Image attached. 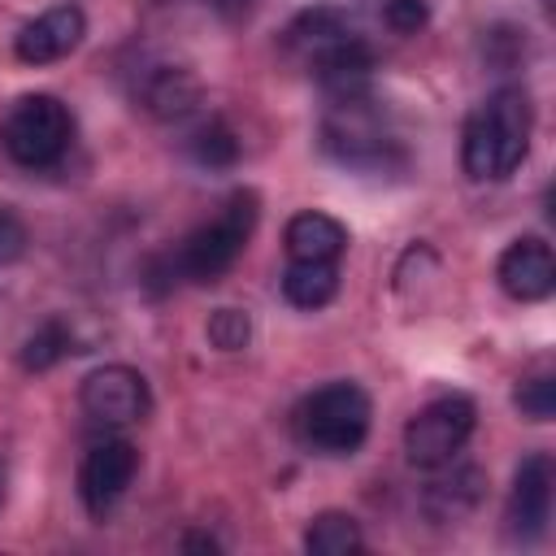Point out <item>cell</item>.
Instances as JSON below:
<instances>
[{"instance_id": "1", "label": "cell", "mask_w": 556, "mask_h": 556, "mask_svg": "<svg viewBox=\"0 0 556 556\" xmlns=\"http://www.w3.org/2000/svg\"><path fill=\"white\" fill-rule=\"evenodd\" d=\"M534 104L521 87H495L465 122L460 165L473 182H504L530 152Z\"/></svg>"}, {"instance_id": "2", "label": "cell", "mask_w": 556, "mask_h": 556, "mask_svg": "<svg viewBox=\"0 0 556 556\" xmlns=\"http://www.w3.org/2000/svg\"><path fill=\"white\" fill-rule=\"evenodd\" d=\"M256 217H261L256 191H248V187H243V191H230L226 204H222L204 226H195V230L165 256L169 278H174V282L187 278V282H200V287L217 282V278L239 261V252L248 248V239H252V230H256Z\"/></svg>"}, {"instance_id": "3", "label": "cell", "mask_w": 556, "mask_h": 556, "mask_svg": "<svg viewBox=\"0 0 556 556\" xmlns=\"http://www.w3.org/2000/svg\"><path fill=\"white\" fill-rule=\"evenodd\" d=\"M374 404L356 382H326L295 408V434L317 456H352L369 434Z\"/></svg>"}, {"instance_id": "4", "label": "cell", "mask_w": 556, "mask_h": 556, "mask_svg": "<svg viewBox=\"0 0 556 556\" xmlns=\"http://www.w3.org/2000/svg\"><path fill=\"white\" fill-rule=\"evenodd\" d=\"M70 139H74V117L48 91L22 96L4 113V122H0V143H4V152L22 169H48V165H56L70 152Z\"/></svg>"}, {"instance_id": "5", "label": "cell", "mask_w": 556, "mask_h": 556, "mask_svg": "<svg viewBox=\"0 0 556 556\" xmlns=\"http://www.w3.org/2000/svg\"><path fill=\"white\" fill-rule=\"evenodd\" d=\"M321 148L352 169H382L395 152V139L374 104L369 91L361 96H339L330 100L326 117H321Z\"/></svg>"}, {"instance_id": "6", "label": "cell", "mask_w": 556, "mask_h": 556, "mask_svg": "<svg viewBox=\"0 0 556 556\" xmlns=\"http://www.w3.org/2000/svg\"><path fill=\"white\" fill-rule=\"evenodd\" d=\"M478 421V408L469 395H439L404 426V452L417 469H443L460 456Z\"/></svg>"}, {"instance_id": "7", "label": "cell", "mask_w": 556, "mask_h": 556, "mask_svg": "<svg viewBox=\"0 0 556 556\" xmlns=\"http://www.w3.org/2000/svg\"><path fill=\"white\" fill-rule=\"evenodd\" d=\"M78 404L96 426H135L152 413L148 378L130 365H100L83 378Z\"/></svg>"}, {"instance_id": "8", "label": "cell", "mask_w": 556, "mask_h": 556, "mask_svg": "<svg viewBox=\"0 0 556 556\" xmlns=\"http://www.w3.org/2000/svg\"><path fill=\"white\" fill-rule=\"evenodd\" d=\"M135 473H139L135 443H126V439H100V443H91L87 456H83V465H78V495H83L87 513L91 517H104L130 491Z\"/></svg>"}, {"instance_id": "9", "label": "cell", "mask_w": 556, "mask_h": 556, "mask_svg": "<svg viewBox=\"0 0 556 556\" xmlns=\"http://www.w3.org/2000/svg\"><path fill=\"white\" fill-rule=\"evenodd\" d=\"M552 486H556V469L547 452H534L517 465L513 473V491H508V530L517 539H539L552 521Z\"/></svg>"}, {"instance_id": "10", "label": "cell", "mask_w": 556, "mask_h": 556, "mask_svg": "<svg viewBox=\"0 0 556 556\" xmlns=\"http://www.w3.org/2000/svg\"><path fill=\"white\" fill-rule=\"evenodd\" d=\"M87 35V17L78 4H56L48 13H39L35 22H26L13 39V52L17 61L26 65H48V61H61L70 56Z\"/></svg>"}, {"instance_id": "11", "label": "cell", "mask_w": 556, "mask_h": 556, "mask_svg": "<svg viewBox=\"0 0 556 556\" xmlns=\"http://www.w3.org/2000/svg\"><path fill=\"white\" fill-rule=\"evenodd\" d=\"M495 278L504 287V295L521 300V304H534V300H547L552 287H556V256L543 239L526 235V239H513L495 265Z\"/></svg>"}, {"instance_id": "12", "label": "cell", "mask_w": 556, "mask_h": 556, "mask_svg": "<svg viewBox=\"0 0 556 556\" xmlns=\"http://www.w3.org/2000/svg\"><path fill=\"white\" fill-rule=\"evenodd\" d=\"M287 48L304 61V65H313L317 56H326V52H334L339 43H348V39H356V26H352V17L343 13V9H334V4H313V9H304L291 26H287Z\"/></svg>"}, {"instance_id": "13", "label": "cell", "mask_w": 556, "mask_h": 556, "mask_svg": "<svg viewBox=\"0 0 556 556\" xmlns=\"http://www.w3.org/2000/svg\"><path fill=\"white\" fill-rule=\"evenodd\" d=\"M139 100H143V109L152 117L182 122V117H191L200 109V83L182 65H156V70H148V78L139 87Z\"/></svg>"}, {"instance_id": "14", "label": "cell", "mask_w": 556, "mask_h": 556, "mask_svg": "<svg viewBox=\"0 0 556 556\" xmlns=\"http://www.w3.org/2000/svg\"><path fill=\"white\" fill-rule=\"evenodd\" d=\"M282 243H287V256L291 261H339L343 248H348V226L334 222L330 213L304 208V213H295L287 222Z\"/></svg>"}, {"instance_id": "15", "label": "cell", "mask_w": 556, "mask_h": 556, "mask_svg": "<svg viewBox=\"0 0 556 556\" xmlns=\"http://www.w3.org/2000/svg\"><path fill=\"white\" fill-rule=\"evenodd\" d=\"M339 291V261H287L282 295L295 308H321Z\"/></svg>"}, {"instance_id": "16", "label": "cell", "mask_w": 556, "mask_h": 556, "mask_svg": "<svg viewBox=\"0 0 556 556\" xmlns=\"http://www.w3.org/2000/svg\"><path fill=\"white\" fill-rule=\"evenodd\" d=\"M478 495H482V473L478 469H456V460H452V473H443V478L430 482L426 508L439 521H456V517H465L478 504Z\"/></svg>"}, {"instance_id": "17", "label": "cell", "mask_w": 556, "mask_h": 556, "mask_svg": "<svg viewBox=\"0 0 556 556\" xmlns=\"http://www.w3.org/2000/svg\"><path fill=\"white\" fill-rule=\"evenodd\" d=\"M304 547H308L313 556H352V552L365 547V539H361L356 517H348V513H339V508H326V513H317V517L308 521Z\"/></svg>"}, {"instance_id": "18", "label": "cell", "mask_w": 556, "mask_h": 556, "mask_svg": "<svg viewBox=\"0 0 556 556\" xmlns=\"http://www.w3.org/2000/svg\"><path fill=\"white\" fill-rule=\"evenodd\" d=\"M187 152H191L200 165H208V169H226V165L239 161V139H235V130H230L226 122L208 117V122H200V126L187 135Z\"/></svg>"}, {"instance_id": "19", "label": "cell", "mask_w": 556, "mask_h": 556, "mask_svg": "<svg viewBox=\"0 0 556 556\" xmlns=\"http://www.w3.org/2000/svg\"><path fill=\"white\" fill-rule=\"evenodd\" d=\"M74 352V334L65 321H43L26 343H22V369H52L61 356Z\"/></svg>"}, {"instance_id": "20", "label": "cell", "mask_w": 556, "mask_h": 556, "mask_svg": "<svg viewBox=\"0 0 556 556\" xmlns=\"http://www.w3.org/2000/svg\"><path fill=\"white\" fill-rule=\"evenodd\" d=\"M204 334H208L213 348H222V352H239V348H248V339H252V321H248L243 308H217V313L208 317Z\"/></svg>"}, {"instance_id": "21", "label": "cell", "mask_w": 556, "mask_h": 556, "mask_svg": "<svg viewBox=\"0 0 556 556\" xmlns=\"http://www.w3.org/2000/svg\"><path fill=\"white\" fill-rule=\"evenodd\" d=\"M517 408H521V417H530V421H552V417H556V382H552V374L526 378V382L517 387Z\"/></svg>"}, {"instance_id": "22", "label": "cell", "mask_w": 556, "mask_h": 556, "mask_svg": "<svg viewBox=\"0 0 556 556\" xmlns=\"http://www.w3.org/2000/svg\"><path fill=\"white\" fill-rule=\"evenodd\" d=\"M382 22H387L395 35H417V30L430 22V4H426V0H387V4H382Z\"/></svg>"}, {"instance_id": "23", "label": "cell", "mask_w": 556, "mask_h": 556, "mask_svg": "<svg viewBox=\"0 0 556 556\" xmlns=\"http://www.w3.org/2000/svg\"><path fill=\"white\" fill-rule=\"evenodd\" d=\"M22 252H26V226H22V217L13 208L0 204V269L13 265Z\"/></svg>"}, {"instance_id": "24", "label": "cell", "mask_w": 556, "mask_h": 556, "mask_svg": "<svg viewBox=\"0 0 556 556\" xmlns=\"http://www.w3.org/2000/svg\"><path fill=\"white\" fill-rule=\"evenodd\" d=\"M217 17H226V22H243V17H252V9H256V0H204Z\"/></svg>"}, {"instance_id": "25", "label": "cell", "mask_w": 556, "mask_h": 556, "mask_svg": "<svg viewBox=\"0 0 556 556\" xmlns=\"http://www.w3.org/2000/svg\"><path fill=\"white\" fill-rule=\"evenodd\" d=\"M182 552H222L213 534H182Z\"/></svg>"}, {"instance_id": "26", "label": "cell", "mask_w": 556, "mask_h": 556, "mask_svg": "<svg viewBox=\"0 0 556 556\" xmlns=\"http://www.w3.org/2000/svg\"><path fill=\"white\" fill-rule=\"evenodd\" d=\"M0 500H4V460H0Z\"/></svg>"}]
</instances>
